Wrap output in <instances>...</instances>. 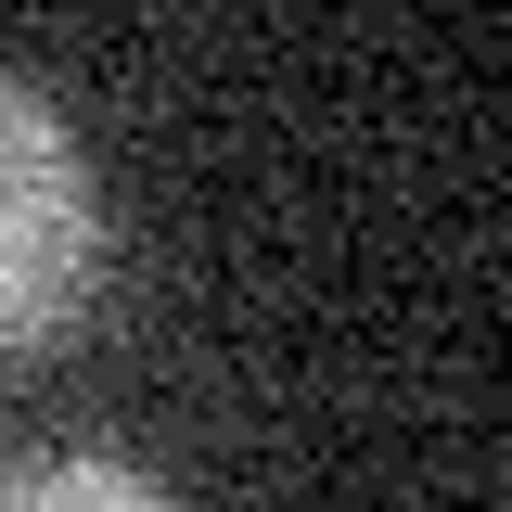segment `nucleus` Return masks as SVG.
Instances as JSON below:
<instances>
[{"mask_svg": "<svg viewBox=\"0 0 512 512\" xmlns=\"http://www.w3.org/2000/svg\"><path fill=\"white\" fill-rule=\"evenodd\" d=\"M90 269H103L90 154L52 116V90H26L0 64V346H52L90 308Z\"/></svg>", "mask_w": 512, "mask_h": 512, "instance_id": "obj_1", "label": "nucleus"}, {"mask_svg": "<svg viewBox=\"0 0 512 512\" xmlns=\"http://www.w3.org/2000/svg\"><path fill=\"white\" fill-rule=\"evenodd\" d=\"M0 512H167V487L116 448H39L0 474Z\"/></svg>", "mask_w": 512, "mask_h": 512, "instance_id": "obj_2", "label": "nucleus"}]
</instances>
